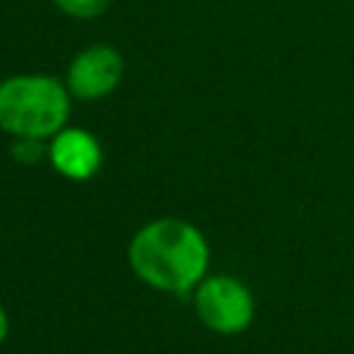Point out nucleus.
I'll list each match as a JSON object with an SVG mask.
<instances>
[{"mask_svg":"<svg viewBox=\"0 0 354 354\" xmlns=\"http://www.w3.org/2000/svg\"><path fill=\"white\" fill-rule=\"evenodd\" d=\"M127 266L147 288L188 299L210 274V243L196 224L177 216H160L133 232Z\"/></svg>","mask_w":354,"mask_h":354,"instance_id":"nucleus-1","label":"nucleus"},{"mask_svg":"<svg viewBox=\"0 0 354 354\" xmlns=\"http://www.w3.org/2000/svg\"><path fill=\"white\" fill-rule=\"evenodd\" d=\"M72 94L66 83L44 72H22L0 80V130L11 138L50 141L69 124Z\"/></svg>","mask_w":354,"mask_h":354,"instance_id":"nucleus-2","label":"nucleus"},{"mask_svg":"<svg viewBox=\"0 0 354 354\" xmlns=\"http://www.w3.org/2000/svg\"><path fill=\"white\" fill-rule=\"evenodd\" d=\"M188 299L196 321L221 337L243 335L257 315V299L252 288L232 274H207Z\"/></svg>","mask_w":354,"mask_h":354,"instance_id":"nucleus-3","label":"nucleus"},{"mask_svg":"<svg viewBox=\"0 0 354 354\" xmlns=\"http://www.w3.org/2000/svg\"><path fill=\"white\" fill-rule=\"evenodd\" d=\"M124 77V58L113 44H88L77 55H72L64 83L72 94V100L94 102L105 100L119 88Z\"/></svg>","mask_w":354,"mask_h":354,"instance_id":"nucleus-4","label":"nucleus"},{"mask_svg":"<svg viewBox=\"0 0 354 354\" xmlns=\"http://www.w3.org/2000/svg\"><path fill=\"white\" fill-rule=\"evenodd\" d=\"M50 166L75 183L91 180L102 166V147L86 127H64L47 141Z\"/></svg>","mask_w":354,"mask_h":354,"instance_id":"nucleus-5","label":"nucleus"},{"mask_svg":"<svg viewBox=\"0 0 354 354\" xmlns=\"http://www.w3.org/2000/svg\"><path fill=\"white\" fill-rule=\"evenodd\" d=\"M53 6L72 19H94V17L105 14L111 0H53Z\"/></svg>","mask_w":354,"mask_h":354,"instance_id":"nucleus-6","label":"nucleus"},{"mask_svg":"<svg viewBox=\"0 0 354 354\" xmlns=\"http://www.w3.org/2000/svg\"><path fill=\"white\" fill-rule=\"evenodd\" d=\"M8 335H11V315H8L6 304L0 301V346L8 340Z\"/></svg>","mask_w":354,"mask_h":354,"instance_id":"nucleus-7","label":"nucleus"}]
</instances>
